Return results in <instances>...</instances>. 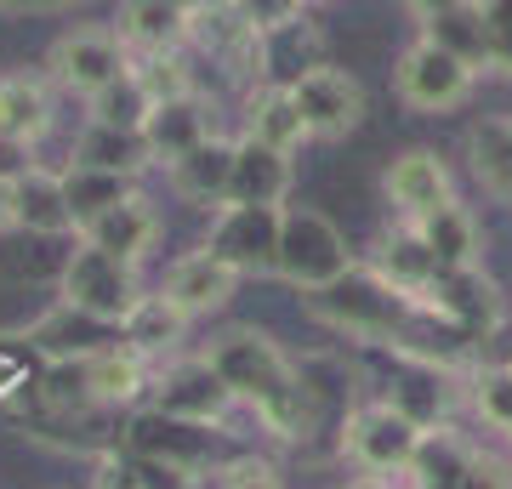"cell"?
<instances>
[{"label": "cell", "mask_w": 512, "mask_h": 489, "mask_svg": "<svg viewBox=\"0 0 512 489\" xmlns=\"http://www.w3.org/2000/svg\"><path fill=\"white\" fill-rule=\"evenodd\" d=\"M120 342V330L97 325V319H86V313H74L57 302L46 319H40L35 330H29V347L35 353H46L52 364H80V359H97V353H109V347Z\"/></svg>", "instance_id": "cb8c5ba5"}, {"label": "cell", "mask_w": 512, "mask_h": 489, "mask_svg": "<svg viewBox=\"0 0 512 489\" xmlns=\"http://www.w3.org/2000/svg\"><path fill=\"white\" fill-rule=\"evenodd\" d=\"M52 131V86L40 74H0V148H35L40 137Z\"/></svg>", "instance_id": "ffe728a7"}, {"label": "cell", "mask_w": 512, "mask_h": 489, "mask_svg": "<svg viewBox=\"0 0 512 489\" xmlns=\"http://www.w3.org/2000/svg\"><path fill=\"white\" fill-rule=\"evenodd\" d=\"M18 228L29 234H69V200H63V171L46 165H23L18 171Z\"/></svg>", "instance_id": "f1b7e54d"}, {"label": "cell", "mask_w": 512, "mask_h": 489, "mask_svg": "<svg viewBox=\"0 0 512 489\" xmlns=\"http://www.w3.org/2000/svg\"><path fill=\"white\" fill-rule=\"evenodd\" d=\"M114 35L131 57H165L188 46V6L183 0H131L114 18Z\"/></svg>", "instance_id": "7402d4cb"}, {"label": "cell", "mask_w": 512, "mask_h": 489, "mask_svg": "<svg viewBox=\"0 0 512 489\" xmlns=\"http://www.w3.org/2000/svg\"><path fill=\"white\" fill-rule=\"evenodd\" d=\"M421 438L404 416H393L382 399L359 404L348 421H342V450H348V461L365 478H410V461H416Z\"/></svg>", "instance_id": "5b68a950"}, {"label": "cell", "mask_w": 512, "mask_h": 489, "mask_svg": "<svg viewBox=\"0 0 512 489\" xmlns=\"http://www.w3.org/2000/svg\"><path fill=\"white\" fill-rule=\"evenodd\" d=\"M80 239H86L92 251L114 256V262H126V268H137V262L148 256V245L160 239V217H154V205H148L143 194H131L126 205H114L109 217H97Z\"/></svg>", "instance_id": "d4e9b609"}, {"label": "cell", "mask_w": 512, "mask_h": 489, "mask_svg": "<svg viewBox=\"0 0 512 489\" xmlns=\"http://www.w3.org/2000/svg\"><path fill=\"white\" fill-rule=\"evenodd\" d=\"M18 228V171H0V234Z\"/></svg>", "instance_id": "b9f144b4"}, {"label": "cell", "mask_w": 512, "mask_h": 489, "mask_svg": "<svg viewBox=\"0 0 512 489\" xmlns=\"http://www.w3.org/2000/svg\"><path fill=\"white\" fill-rule=\"evenodd\" d=\"M342 489H404V478H353Z\"/></svg>", "instance_id": "7bdbcfd3"}, {"label": "cell", "mask_w": 512, "mask_h": 489, "mask_svg": "<svg viewBox=\"0 0 512 489\" xmlns=\"http://www.w3.org/2000/svg\"><path fill=\"white\" fill-rule=\"evenodd\" d=\"M467 455H473V444L456 438L450 427H439V433L421 438V450H416V461H410V478H404V484L410 489H456Z\"/></svg>", "instance_id": "d6a6232c"}, {"label": "cell", "mask_w": 512, "mask_h": 489, "mask_svg": "<svg viewBox=\"0 0 512 489\" xmlns=\"http://www.w3.org/2000/svg\"><path fill=\"white\" fill-rule=\"evenodd\" d=\"M308 302H313V313H319L325 325L359 336L365 347H399L404 325H410V313H416V302L393 296L370 268H353L342 285L319 290V296H308Z\"/></svg>", "instance_id": "3957f363"}, {"label": "cell", "mask_w": 512, "mask_h": 489, "mask_svg": "<svg viewBox=\"0 0 512 489\" xmlns=\"http://www.w3.org/2000/svg\"><path fill=\"white\" fill-rule=\"evenodd\" d=\"M456 489H512V461H501V455H490V450H478L473 444V455H467Z\"/></svg>", "instance_id": "60d3db41"}, {"label": "cell", "mask_w": 512, "mask_h": 489, "mask_svg": "<svg viewBox=\"0 0 512 489\" xmlns=\"http://www.w3.org/2000/svg\"><path fill=\"white\" fill-rule=\"evenodd\" d=\"M137 188L126 177H109V171H86V165H69L63 171V200H69L74 234H86L97 217H109L114 205H126Z\"/></svg>", "instance_id": "4dcf8cb0"}, {"label": "cell", "mask_w": 512, "mask_h": 489, "mask_svg": "<svg viewBox=\"0 0 512 489\" xmlns=\"http://www.w3.org/2000/svg\"><path fill=\"white\" fill-rule=\"evenodd\" d=\"M234 290H239V273L228 268V262H217V256L200 245V251H188L183 262H171L160 296L177 313H188V319H205V313L228 308V296H234Z\"/></svg>", "instance_id": "ac0fdd59"}, {"label": "cell", "mask_w": 512, "mask_h": 489, "mask_svg": "<svg viewBox=\"0 0 512 489\" xmlns=\"http://www.w3.org/2000/svg\"><path fill=\"white\" fill-rule=\"evenodd\" d=\"M279 217H285V211L222 205L217 217H211L205 251L217 256V262H228L239 279H251V273H274V262H279Z\"/></svg>", "instance_id": "ba28073f"}, {"label": "cell", "mask_w": 512, "mask_h": 489, "mask_svg": "<svg viewBox=\"0 0 512 489\" xmlns=\"http://www.w3.org/2000/svg\"><path fill=\"white\" fill-rule=\"evenodd\" d=\"M410 18L421 23V40L450 52L467 69H490V35H484V12L478 0H439V6H410Z\"/></svg>", "instance_id": "e0dca14e"}, {"label": "cell", "mask_w": 512, "mask_h": 489, "mask_svg": "<svg viewBox=\"0 0 512 489\" xmlns=\"http://www.w3.org/2000/svg\"><path fill=\"white\" fill-rule=\"evenodd\" d=\"M387 200L399 205V217L416 228V222H427L439 205H450L456 194H450V171H444V160L433 154V148H404L399 160L387 165Z\"/></svg>", "instance_id": "2e32d148"}, {"label": "cell", "mask_w": 512, "mask_h": 489, "mask_svg": "<svg viewBox=\"0 0 512 489\" xmlns=\"http://www.w3.org/2000/svg\"><path fill=\"white\" fill-rule=\"evenodd\" d=\"M131 80L143 86L148 103H177V97H194V69H188V57H183V52L131 57Z\"/></svg>", "instance_id": "d590c367"}, {"label": "cell", "mask_w": 512, "mask_h": 489, "mask_svg": "<svg viewBox=\"0 0 512 489\" xmlns=\"http://www.w3.org/2000/svg\"><path fill=\"white\" fill-rule=\"evenodd\" d=\"M291 97H296V114H302L308 137H325V143L348 137V131L365 120V86H359L348 69H330V63L302 74L291 86Z\"/></svg>", "instance_id": "8fae6325"}, {"label": "cell", "mask_w": 512, "mask_h": 489, "mask_svg": "<svg viewBox=\"0 0 512 489\" xmlns=\"http://www.w3.org/2000/svg\"><path fill=\"white\" fill-rule=\"evenodd\" d=\"M291 154H274V148L239 137L234 143V177H228V205H262V211H285V194H291Z\"/></svg>", "instance_id": "603a6c76"}, {"label": "cell", "mask_w": 512, "mask_h": 489, "mask_svg": "<svg viewBox=\"0 0 512 489\" xmlns=\"http://www.w3.org/2000/svg\"><path fill=\"white\" fill-rule=\"evenodd\" d=\"M148 109H154V103L143 97V86H137V80H131V69H126V74H120V80H114L109 91H97V97H92V120H86V126H109V131H143Z\"/></svg>", "instance_id": "8d00e7d4"}, {"label": "cell", "mask_w": 512, "mask_h": 489, "mask_svg": "<svg viewBox=\"0 0 512 489\" xmlns=\"http://www.w3.org/2000/svg\"><path fill=\"white\" fill-rule=\"evenodd\" d=\"M137 302H143L137 268H126V262L92 251L86 239L69 251V262H63V308H74V313H86V319H97V325L120 330Z\"/></svg>", "instance_id": "277c9868"}, {"label": "cell", "mask_w": 512, "mask_h": 489, "mask_svg": "<svg viewBox=\"0 0 512 489\" xmlns=\"http://www.w3.org/2000/svg\"><path fill=\"white\" fill-rule=\"evenodd\" d=\"M171 171V188L183 194V200L194 205H228V177H234V143L228 137H211V143H200L188 160L165 165Z\"/></svg>", "instance_id": "484cf974"}, {"label": "cell", "mask_w": 512, "mask_h": 489, "mask_svg": "<svg viewBox=\"0 0 512 489\" xmlns=\"http://www.w3.org/2000/svg\"><path fill=\"white\" fill-rule=\"evenodd\" d=\"M217 489H285V478L262 455H234V461L217 467Z\"/></svg>", "instance_id": "ab89813d"}, {"label": "cell", "mask_w": 512, "mask_h": 489, "mask_svg": "<svg viewBox=\"0 0 512 489\" xmlns=\"http://www.w3.org/2000/svg\"><path fill=\"white\" fill-rule=\"evenodd\" d=\"M131 69V52L120 46L114 29H69V35L52 46V80L74 97H86L92 103L97 91H109L120 74Z\"/></svg>", "instance_id": "9c48e42d"}, {"label": "cell", "mask_w": 512, "mask_h": 489, "mask_svg": "<svg viewBox=\"0 0 512 489\" xmlns=\"http://www.w3.org/2000/svg\"><path fill=\"white\" fill-rule=\"evenodd\" d=\"M217 131H211V109H205V97H177V103H154L143 120V143H148V160L154 165H177L188 160L200 143H211Z\"/></svg>", "instance_id": "d6986e66"}, {"label": "cell", "mask_w": 512, "mask_h": 489, "mask_svg": "<svg viewBox=\"0 0 512 489\" xmlns=\"http://www.w3.org/2000/svg\"><path fill=\"white\" fill-rule=\"evenodd\" d=\"M370 273H376L393 296H404V302H427V290H433V279H439L444 268H439V256L427 251V239H421L410 222H399V228H387V234L376 239Z\"/></svg>", "instance_id": "9a60e30c"}, {"label": "cell", "mask_w": 512, "mask_h": 489, "mask_svg": "<svg viewBox=\"0 0 512 489\" xmlns=\"http://www.w3.org/2000/svg\"><path fill=\"white\" fill-rule=\"evenodd\" d=\"M74 165H86V171H109V177H126L137 182L148 171V143L143 131H109V126H86L80 131V143H74Z\"/></svg>", "instance_id": "f546056e"}, {"label": "cell", "mask_w": 512, "mask_h": 489, "mask_svg": "<svg viewBox=\"0 0 512 489\" xmlns=\"http://www.w3.org/2000/svg\"><path fill=\"white\" fill-rule=\"evenodd\" d=\"M245 137L262 148H274V154H296V148L308 143V126H302V114H296V97L279 86H262L245 103Z\"/></svg>", "instance_id": "4316f807"}, {"label": "cell", "mask_w": 512, "mask_h": 489, "mask_svg": "<svg viewBox=\"0 0 512 489\" xmlns=\"http://www.w3.org/2000/svg\"><path fill=\"white\" fill-rule=\"evenodd\" d=\"M387 353V347H376ZM461 399V381L439 364H421V359H404V353H387V376H382V404L393 416H404L416 433H439L444 416L456 410Z\"/></svg>", "instance_id": "8992f818"}, {"label": "cell", "mask_w": 512, "mask_h": 489, "mask_svg": "<svg viewBox=\"0 0 512 489\" xmlns=\"http://www.w3.org/2000/svg\"><path fill=\"white\" fill-rule=\"evenodd\" d=\"M353 268H359V262H353L348 239H342V228H336L325 211L285 205V217H279V262H274V273L285 285L319 296V290L342 285Z\"/></svg>", "instance_id": "7a4b0ae2"}, {"label": "cell", "mask_w": 512, "mask_h": 489, "mask_svg": "<svg viewBox=\"0 0 512 489\" xmlns=\"http://www.w3.org/2000/svg\"><path fill=\"white\" fill-rule=\"evenodd\" d=\"M416 234L439 256V268H478V222L461 200L439 205L427 222H416Z\"/></svg>", "instance_id": "1f68e13d"}, {"label": "cell", "mask_w": 512, "mask_h": 489, "mask_svg": "<svg viewBox=\"0 0 512 489\" xmlns=\"http://www.w3.org/2000/svg\"><path fill=\"white\" fill-rule=\"evenodd\" d=\"M183 336H188V313H177L160 290L143 296V302L126 313V325H120V342H126L137 359H148V364L160 359V353H177Z\"/></svg>", "instance_id": "83f0119b"}, {"label": "cell", "mask_w": 512, "mask_h": 489, "mask_svg": "<svg viewBox=\"0 0 512 489\" xmlns=\"http://www.w3.org/2000/svg\"><path fill=\"white\" fill-rule=\"evenodd\" d=\"M484 35H490V69L512 80V0H478Z\"/></svg>", "instance_id": "f35d334b"}, {"label": "cell", "mask_w": 512, "mask_h": 489, "mask_svg": "<svg viewBox=\"0 0 512 489\" xmlns=\"http://www.w3.org/2000/svg\"><path fill=\"white\" fill-rule=\"evenodd\" d=\"M473 171L484 188L512 200V120H484L473 126Z\"/></svg>", "instance_id": "e575fe53"}, {"label": "cell", "mask_w": 512, "mask_h": 489, "mask_svg": "<svg viewBox=\"0 0 512 489\" xmlns=\"http://www.w3.org/2000/svg\"><path fill=\"white\" fill-rule=\"evenodd\" d=\"M473 80L478 74L467 69V63H456L450 52L427 46V40H416V46L399 57V69H393L399 97L421 114H444V109H456V103H467V97H473Z\"/></svg>", "instance_id": "30bf717a"}, {"label": "cell", "mask_w": 512, "mask_h": 489, "mask_svg": "<svg viewBox=\"0 0 512 489\" xmlns=\"http://www.w3.org/2000/svg\"><path fill=\"white\" fill-rule=\"evenodd\" d=\"M188 46L222 63L228 74L262 80V40L245 23V6H188Z\"/></svg>", "instance_id": "4fadbf2b"}, {"label": "cell", "mask_w": 512, "mask_h": 489, "mask_svg": "<svg viewBox=\"0 0 512 489\" xmlns=\"http://www.w3.org/2000/svg\"><path fill=\"white\" fill-rule=\"evenodd\" d=\"M154 404L171 421H188V427H222L228 410H234V393L222 387V376L211 370L205 359H177V364H160L154 381H148Z\"/></svg>", "instance_id": "52a82bcc"}, {"label": "cell", "mask_w": 512, "mask_h": 489, "mask_svg": "<svg viewBox=\"0 0 512 489\" xmlns=\"http://www.w3.org/2000/svg\"><path fill=\"white\" fill-rule=\"evenodd\" d=\"M473 410L490 421L495 433L512 438V370H473Z\"/></svg>", "instance_id": "74e56055"}, {"label": "cell", "mask_w": 512, "mask_h": 489, "mask_svg": "<svg viewBox=\"0 0 512 489\" xmlns=\"http://www.w3.org/2000/svg\"><path fill=\"white\" fill-rule=\"evenodd\" d=\"M97 489H200V478L165 467V461H148V455L109 450V461L97 472Z\"/></svg>", "instance_id": "836d02e7"}, {"label": "cell", "mask_w": 512, "mask_h": 489, "mask_svg": "<svg viewBox=\"0 0 512 489\" xmlns=\"http://www.w3.org/2000/svg\"><path fill=\"white\" fill-rule=\"evenodd\" d=\"M427 308L439 319H450L456 330H467L473 342L507 319V302H501V290H495V279L484 268H444L433 279V290H427Z\"/></svg>", "instance_id": "5bb4252c"}, {"label": "cell", "mask_w": 512, "mask_h": 489, "mask_svg": "<svg viewBox=\"0 0 512 489\" xmlns=\"http://www.w3.org/2000/svg\"><path fill=\"white\" fill-rule=\"evenodd\" d=\"M256 40H262V86L291 91L302 74L325 69V40H319V23L308 18V6L291 23H279V29H268Z\"/></svg>", "instance_id": "44dd1931"}, {"label": "cell", "mask_w": 512, "mask_h": 489, "mask_svg": "<svg viewBox=\"0 0 512 489\" xmlns=\"http://www.w3.org/2000/svg\"><path fill=\"white\" fill-rule=\"evenodd\" d=\"M211 444H217L211 427H188V421H171V416H160V410H137V416L126 421V433H120V450L165 461V467L194 472V478L211 472Z\"/></svg>", "instance_id": "7c38bea8"}, {"label": "cell", "mask_w": 512, "mask_h": 489, "mask_svg": "<svg viewBox=\"0 0 512 489\" xmlns=\"http://www.w3.org/2000/svg\"><path fill=\"white\" fill-rule=\"evenodd\" d=\"M234 393V404H251L262 427L274 438H308L313 427V387L291 364V353L256 325H228L217 330L200 353Z\"/></svg>", "instance_id": "6da1fadb"}]
</instances>
